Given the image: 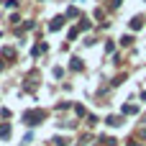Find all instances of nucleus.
Listing matches in <instances>:
<instances>
[{
  "instance_id": "f257e3e1",
  "label": "nucleus",
  "mask_w": 146,
  "mask_h": 146,
  "mask_svg": "<svg viewBox=\"0 0 146 146\" xmlns=\"http://www.w3.org/2000/svg\"><path fill=\"white\" fill-rule=\"evenodd\" d=\"M62 23H64V18H54V21L49 23V28H51V31H59V28H62Z\"/></svg>"
},
{
  "instance_id": "f03ea898",
  "label": "nucleus",
  "mask_w": 146,
  "mask_h": 146,
  "mask_svg": "<svg viewBox=\"0 0 146 146\" xmlns=\"http://www.w3.org/2000/svg\"><path fill=\"white\" fill-rule=\"evenodd\" d=\"M8 133H10V128L8 126H0V136H8Z\"/></svg>"
}]
</instances>
